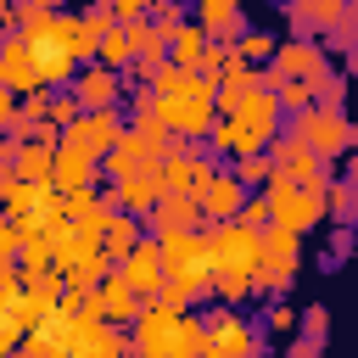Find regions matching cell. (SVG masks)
Returning <instances> with one entry per match:
<instances>
[{"mask_svg": "<svg viewBox=\"0 0 358 358\" xmlns=\"http://www.w3.org/2000/svg\"><path fill=\"white\" fill-rule=\"evenodd\" d=\"M151 112H157V123L185 145V140H196V134L213 129L218 101H213V84H207V78L179 73V67H162V73L151 78Z\"/></svg>", "mask_w": 358, "mask_h": 358, "instance_id": "6da1fadb", "label": "cell"}, {"mask_svg": "<svg viewBox=\"0 0 358 358\" xmlns=\"http://www.w3.org/2000/svg\"><path fill=\"white\" fill-rule=\"evenodd\" d=\"M28 45H34V62H39V78H45V90L50 84H67V78H78V62H95V28L84 22V17H62V11H50V22H39L34 34H22Z\"/></svg>", "mask_w": 358, "mask_h": 358, "instance_id": "7a4b0ae2", "label": "cell"}, {"mask_svg": "<svg viewBox=\"0 0 358 358\" xmlns=\"http://www.w3.org/2000/svg\"><path fill=\"white\" fill-rule=\"evenodd\" d=\"M274 129H280V101L268 95V90H252L207 140H213V151H224V157H263L268 145H274Z\"/></svg>", "mask_w": 358, "mask_h": 358, "instance_id": "3957f363", "label": "cell"}, {"mask_svg": "<svg viewBox=\"0 0 358 358\" xmlns=\"http://www.w3.org/2000/svg\"><path fill=\"white\" fill-rule=\"evenodd\" d=\"M157 252H162V280L196 302L213 291V257H207V235L201 229H185V235H157Z\"/></svg>", "mask_w": 358, "mask_h": 358, "instance_id": "277c9868", "label": "cell"}, {"mask_svg": "<svg viewBox=\"0 0 358 358\" xmlns=\"http://www.w3.org/2000/svg\"><path fill=\"white\" fill-rule=\"evenodd\" d=\"M207 235V257H213V280H252L263 263V235L241 229V224H213Z\"/></svg>", "mask_w": 358, "mask_h": 358, "instance_id": "5b68a950", "label": "cell"}, {"mask_svg": "<svg viewBox=\"0 0 358 358\" xmlns=\"http://www.w3.org/2000/svg\"><path fill=\"white\" fill-rule=\"evenodd\" d=\"M291 140H296V145H308L319 162H330V157H341V151H358V123H352L347 112L308 106V112H296Z\"/></svg>", "mask_w": 358, "mask_h": 358, "instance_id": "8992f818", "label": "cell"}, {"mask_svg": "<svg viewBox=\"0 0 358 358\" xmlns=\"http://www.w3.org/2000/svg\"><path fill=\"white\" fill-rule=\"evenodd\" d=\"M17 235H56L62 224H67V213H62V196L50 190V185H17V196L6 201V213H0Z\"/></svg>", "mask_w": 358, "mask_h": 358, "instance_id": "52a82bcc", "label": "cell"}, {"mask_svg": "<svg viewBox=\"0 0 358 358\" xmlns=\"http://www.w3.org/2000/svg\"><path fill=\"white\" fill-rule=\"evenodd\" d=\"M296 268H302V235L268 224V229H263V263H257V274H252V291L280 296V291L296 280Z\"/></svg>", "mask_w": 358, "mask_h": 358, "instance_id": "ba28073f", "label": "cell"}, {"mask_svg": "<svg viewBox=\"0 0 358 358\" xmlns=\"http://www.w3.org/2000/svg\"><path fill=\"white\" fill-rule=\"evenodd\" d=\"M268 224L274 229H291V235H302V229H313V224H324V196H313V190H302V185H291V179H268Z\"/></svg>", "mask_w": 358, "mask_h": 358, "instance_id": "9c48e42d", "label": "cell"}, {"mask_svg": "<svg viewBox=\"0 0 358 358\" xmlns=\"http://www.w3.org/2000/svg\"><path fill=\"white\" fill-rule=\"evenodd\" d=\"M0 90L6 95H50L45 90V78H39V62H34V45L22 39V34H6L0 39Z\"/></svg>", "mask_w": 358, "mask_h": 358, "instance_id": "30bf717a", "label": "cell"}, {"mask_svg": "<svg viewBox=\"0 0 358 358\" xmlns=\"http://www.w3.org/2000/svg\"><path fill=\"white\" fill-rule=\"evenodd\" d=\"M179 319L185 313H168V308H157V302H145L140 308V319H134V358H173V347H179Z\"/></svg>", "mask_w": 358, "mask_h": 358, "instance_id": "8fae6325", "label": "cell"}, {"mask_svg": "<svg viewBox=\"0 0 358 358\" xmlns=\"http://www.w3.org/2000/svg\"><path fill=\"white\" fill-rule=\"evenodd\" d=\"M213 173H218L213 157H207V151H185V145H173V151L162 157V168H157L162 196H168V190H173V196H201V185H207Z\"/></svg>", "mask_w": 358, "mask_h": 358, "instance_id": "7c38bea8", "label": "cell"}, {"mask_svg": "<svg viewBox=\"0 0 358 358\" xmlns=\"http://www.w3.org/2000/svg\"><path fill=\"white\" fill-rule=\"evenodd\" d=\"M207 352H218V358H257V330L235 308H218L207 319Z\"/></svg>", "mask_w": 358, "mask_h": 358, "instance_id": "4fadbf2b", "label": "cell"}, {"mask_svg": "<svg viewBox=\"0 0 358 358\" xmlns=\"http://www.w3.org/2000/svg\"><path fill=\"white\" fill-rule=\"evenodd\" d=\"M56 145H62L56 129H39L34 140H17V151H11V173H17V185H50Z\"/></svg>", "mask_w": 358, "mask_h": 358, "instance_id": "5bb4252c", "label": "cell"}, {"mask_svg": "<svg viewBox=\"0 0 358 358\" xmlns=\"http://www.w3.org/2000/svg\"><path fill=\"white\" fill-rule=\"evenodd\" d=\"M117 134H123V117H117V106H112V112H84V117L67 129V145H78L84 157H95V162H101V157L117 145Z\"/></svg>", "mask_w": 358, "mask_h": 358, "instance_id": "9a60e30c", "label": "cell"}, {"mask_svg": "<svg viewBox=\"0 0 358 358\" xmlns=\"http://www.w3.org/2000/svg\"><path fill=\"white\" fill-rule=\"evenodd\" d=\"M117 274H123V285H129L140 302H151V296L162 291V252H157V241H140V246L117 263Z\"/></svg>", "mask_w": 358, "mask_h": 358, "instance_id": "2e32d148", "label": "cell"}, {"mask_svg": "<svg viewBox=\"0 0 358 358\" xmlns=\"http://www.w3.org/2000/svg\"><path fill=\"white\" fill-rule=\"evenodd\" d=\"M90 257H101V241L90 235V229H78V224H62L56 235H50V268L67 280L73 268H84Z\"/></svg>", "mask_w": 358, "mask_h": 358, "instance_id": "e0dca14e", "label": "cell"}, {"mask_svg": "<svg viewBox=\"0 0 358 358\" xmlns=\"http://www.w3.org/2000/svg\"><path fill=\"white\" fill-rule=\"evenodd\" d=\"M101 168L112 173V185H123V179H140V173H151V168H162V162H151L145 140H140L134 129H123V134H117V145L101 157Z\"/></svg>", "mask_w": 358, "mask_h": 358, "instance_id": "ac0fdd59", "label": "cell"}, {"mask_svg": "<svg viewBox=\"0 0 358 358\" xmlns=\"http://www.w3.org/2000/svg\"><path fill=\"white\" fill-rule=\"evenodd\" d=\"M95 168H101L95 157H84L78 145L62 140V145H56V162H50V190H56V196H67V190H95Z\"/></svg>", "mask_w": 358, "mask_h": 358, "instance_id": "d6986e66", "label": "cell"}, {"mask_svg": "<svg viewBox=\"0 0 358 358\" xmlns=\"http://www.w3.org/2000/svg\"><path fill=\"white\" fill-rule=\"evenodd\" d=\"M117 95H123V78H117V73H106V67H95V62L73 78V101H78L84 112H112V106H117Z\"/></svg>", "mask_w": 358, "mask_h": 358, "instance_id": "ffe728a7", "label": "cell"}, {"mask_svg": "<svg viewBox=\"0 0 358 358\" xmlns=\"http://www.w3.org/2000/svg\"><path fill=\"white\" fill-rule=\"evenodd\" d=\"M196 207H201V218H218V224H235V218H241V207H246V190L235 185V173H213V179L201 185V196H196Z\"/></svg>", "mask_w": 358, "mask_h": 358, "instance_id": "44dd1931", "label": "cell"}, {"mask_svg": "<svg viewBox=\"0 0 358 358\" xmlns=\"http://www.w3.org/2000/svg\"><path fill=\"white\" fill-rule=\"evenodd\" d=\"M95 308H101V324H112V330H123V324H134V319H140V296L123 285V274H117V268L95 285Z\"/></svg>", "mask_w": 358, "mask_h": 358, "instance_id": "7402d4cb", "label": "cell"}, {"mask_svg": "<svg viewBox=\"0 0 358 358\" xmlns=\"http://www.w3.org/2000/svg\"><path fill=\"white\" fill-rule=\"evenodd\" d=\"M157 201H162V179H157V168H151V173H140V179H123V185H112V190H106V207H112V213H129V218L151 213Z\"/></svg>", "mask_w": 358, "mask_h": 358, "instance_id": "603a6c76", "label": "cell"}, {"mask_svg": "<svg viewBox=\"0 0 358 358\" xmlns=\"http://www.w3.org/2000/svg\"><path fill=\"white\" fill-rule=\"evenodd\" d=\"M151 224H157V235H185V229H196L201 224V207H196V196H162L157 207H151Z\"/></svg>", "mask_w": 358, "mask_h": 358, "instance_id": "cb8c5ba5", "label": "cell"}, {"mask_svg": "<svg viewBox=\"0 0 358 358\" xmlns=\"http://www.w3.org/2000/svg\"><path fill=\"white\" fill-rule=\"evenodd\" d=\"M140 241H145V235H140V218H129V213H112V218H106V229H101V257L117 268V263H123V257H129Z\"/></svg>", "mask_w": 358, "mask_h": 358, "instance_id": "d4e9b609", "label": "cell"}, {"mask_svg": "<svg viewBox=\"0 0 358 358\" xmlns=\"http://www.w3.org/2000/svg\"><path fill=\"white\" fill-rule=\"evenodd\" d=\"M252 90H263V73H257V67H246V62H235V67L213 84V101H218V106H224V117H229V112H235Z\"/></svg>", "mask_w": 358, "mask_h": 358, "instance_id": "484cf974", "label": "cell"}, {"mask_svg": "<svg viewBox=\"0 0 358 358\" xmlns=\"http://www.w3.org/2000/svg\"><path fill=\"white\" fill-rule=\"evenodd\" d=\"M207 34L196 28V22H185L179 34H168V67H179V73H196L201 67V56H207Z\"/></svg>", "mask_w": 358, "mask_h": 358, "instance_id": "4316f807", "label": "cell"}, {"mask_svg": "<svg viewBox=\"0 0 358 358\" xmlns=\"http://www.w3.org/2000/svg\"><path fill=\"white\" fill-rule=\"evenodd\" d=\"M196 28H201L207 39H218V45H229V34L241 28V6H235V0H207Z\"/></svg>", "mask_w": 358, "mask_h": 358, "instance_id": "83f0119b", "label": "cell"}, {"mask_svg": "<svg viewBox=\"0 0 358 358\" xmlns=\"http://www.w3.org/2000/svg\"><path fill=\"white\" fill-rule=\"evenodd\" d=\"M129 62H134V45H129V28H117V22H112V28H106V34L95 39V67H106V73H123Z\"/></svg>", "mask_w": 358, "mask_h": 358, "instance_id": "f1b7e54d", "label": "cell"}, {"mask_svg": "<svg viewBox=\"0 0 358 358\" xmlns=\"http://www.w3.org/2000/svg\"><path fill=\"white\" fill-rule=\"evenodd\" d=\"M45 101H50V95H28L22 106H11V129H17V140H34L39 129H50V123H45Z\"/></svg>", "mask_w": 358, "mask_h": 358, "instance_id": "f546056e", "label": "cell"}, {"mask_svg": "<svg viewBox=\"0 0 358 358\" xmlns=\"http://www.w3.org/2000/svg\"><path fill=\"white\" fill-rule=\"evenodd\" d=\"M78 358H134V347H129V336H123V330L101 324V330L90 336V347H84Z\"/></svg>", "mask_w": 358, "mask_h": 358, "instance_id": "4dcf8cb0", "label": "cell"}, {"mask_svg": "<svg viewBox=\"0 0 358 358\" xmlns=\"http://www.w3.org/2000/svg\"><path fill=\"white\" fill-rule=\"evenodd\" d=\"M291 17L308 22V28H336V22H347V6H341V0H308V6H296Z\"/></svg>", "mask_w": 358, "mask_h": 358, "instance_id": "1f68e13d", "label": "cell"}, {"mask_svg": "<svg viewBox=\"0 0 358 358\" xmlns=\"http://www.w3.org/2000/svg\"><path fill=\"white\" fill-rule=\"evenodd\" d=\"M268 179H274V162H268V151L263 157H241L235 162V185L252 196V190H268Z\"/></svg>", "mask_w": 358, "mask_h": 358, "instance_id": "d6a6232c", "label": "cell"}, {"mask_svg": "<svg viewBox=\"0 0 358 358\" xmlns=\"http://www.w3.org/2000/svg\"><path fill=\"white\" fill-rule=\"evenodd\" d=\"M308 90H313V106H324V112H341V101H347V78H341V73H330V67H324Z\"/></svg>", "mask_w": 358, "mask_h": 358, "instance_id": "836d02e7", "label": "cell"}, {"mask_svg": "<svg viewBox=\"0 0 358 358\" xmlns=\"http://www.w3.org/2000/svg\"><path fill=\"white\" fill-rule=\"evenodd\" d=\"M17 268H22V274H45V268H50V235H22Z\"/></svg>", "mask_w": 358, "mask_h": 358, "instance_id": "e575fe53", "label": "cell"}, {"mask_svg": "<svg viewBox=\"0 0 358 358\" xmlns=\"http://www.w3.org/2000/svg\"><path fill=\"white\" fill-rule=\"evenodd\" d=\"M274 45H280L274 34H241L235 62H246V67H252V62H274Z\"/></svg>", "mask_w": 358, "mask_h": 358, "instance_id": "d590c367", "label": "cell"}, {"mask_svg": "<svg viewBox=\"0 0 358 358\" xmlns=\"http://www.w3.org/2000/svg\"><path fill=\"white\" fill-rule=\"evenodd\" d=\"M78 117H84V106H78L73 95H50V101H45V123H50V129H62V134H67Z\"/></svg>", "mask_w": 358, "mask_h": 358, "instance_id": "8d00e7d4", "label": "cell"}, {"mask_svg": "<svg viewBox=\"0 0 358 358\" xmlns=\"http://www.w3.org/2000/svg\"><path fill=\"white\" fill-rule=\"evenodd\" d=\"M235 224H241V229H252V235H263V229H268V196H263V190H252Z\"/></svg>", "mask_w": 358, "mask_h": 358, "instance_id": "74e56055", "label": "cell"}, {"mask_svg": "<svg viewBox=\"0 0 358 358\" xmlns=\"http://www.w3.org/2000/svg\"><path fill=\"white\" fill-rule=\"evenodd\" d=\"M17 296H22V268H0V319L17 308Z\"/></svg>", "mask_w": 358, "mask_h": 358, "instance_id": "f35d334b", "label": "cell"}, {"mask_svg": "<svg viewBox=\"0 0 358 358\" xmlns=\"http://www.w3.org/2000/svg\"><path fill=\"white\" fill-rule=\"evenodd\" d=\"M268 330H274V336H291V330H296V308H291V302H274V308H268Z\"/></svg>", "mask_w": 358, "mask_h": 358, "instance_id": "ab89813d", "label": "cell"}, {"mask_svg": "<svg viewBox=\"0 0 358 358\" xmlns=\"http://www.w3.org/2000/svg\"><path fill=\"white\" fill-rule=\"evenodd\" d=\"M17 246H22V235L0 218V268H17Z\"/></svg>", "mask_w": 358, "mask_h": 358, "instance_id": "60d3db41", "label": "cell"}, {"mask_svg": "<svg viewBox=\"0 0 358 358\" xmlns=\"http://www.w3.org/2000/svg\"><path fill=\"white\" fill-rule=\"evenodd\" d=\"M213 291L235 308V302H246V296H252V280H213Z\"/></svg>", "mask_w": 358, "mask_h": 358, "instance_id": "b9f144b4", "label": "cell"}, {"mask_svg": "<svg viewBox=\"0 0 358 358\" xmlns=\"http://www.w3.org/2000/svg\"><path fill=\"white\" fill-rule=\"evenodd\" d=\"M11 196H17V173H11V168H0V213H6V201H11Z\"/></svg>", "mask_w": 358, "mask_h": 358, "instance_id": "7bdbcfd3", "label": "cell"}, {"mask_svg": "<svg viewBox=\"0 0 358 358\" xmlns=\"http://www.w3.org/2000/svg\"><path fill=\"white\" fill-rule=\"evenodd\" d=\"M291 358H319V341H296V347H291Z\"/></svg>", "mask_w": 358, "mask_h": 358, "instance_id": "ee69618b", "label": "cell"}, {"mask_svg": "<svg viewBox=\"0 0 358 358\" xmlns=\"http://www.w3.org/2000/svg\"><path fill=\"white\" fill-rule=\"evenodd\" d=\"M11 358H45V352H39V347H34V341H28V336H22V341H17V352H11Z\"/></svg>", "mask_w": 358, "mask_h": 358, "instance_id": "f6af8a7d", "label": "cell"}, {"mask_svg": "<svg viewBox=\"0 0 358 358\" xmlns=\"http://www.w3.org/2000/svg\"><path fill=\"white\" fill-rule=\"evenodd\" d=\"M11 106H17V101H11L6 90H0V129H11Z\"/></svg>", "mask_w": 358, "mask_h": 358, "instance_id": "bcb514c9", "label": "cell"}, {"mask_svg": "<svg viewBox=\"0 0 358 358\" xmlns=\"http://www.w3.org/2000/svg\"><path fill=\"white\" fill-rule=\"evenodd\" d=\"M11 151H17V145H11V140H0V168H11Z\"/></svg>", "mask_w": 358, "mask_h": 358, "instance_id": "7dc6e473", "label": "cell"}, {"mask_svg": "<svg viewBox=\"0 0 358 358\" xmlns=\"http://www.w3.org/2000/svg\"><path fill=\"white\" fill-rule=\"evenodd\" d=\"M347 185L358 190V151H352V162H347Z\"/></svg>", "mask_w": 358, "mask_h": 358, "instance_id": "c3c4849f", "label": "cell"}]
</instances>
